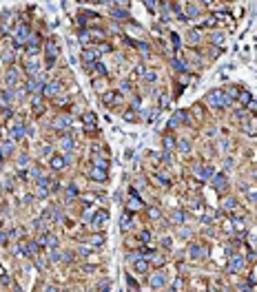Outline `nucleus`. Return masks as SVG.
Masks as SVG:
<instances>
[{
  "instance_id": "nucleus-1",
  "label": "nucleus",
  "mask_w": 257,
  "mask_h": 292,
  "mask_svg": "<svg viewBox=\"0 0 257 292\" xmlns=\"http://www.w3.org/2000/svg\"><path fill=\"white\" fill-rule=\"evenodd\" d=\"M206 100H209L211 106H215V109H224V106H228L230 102H233V97H230L226 91L217 89V91H211V93L206 95Z\"/></svg>"
},
{
  "instance_id": "nucleus-2",
  "label": "nucleus",
  "mask_w": 257,
  "mask_h": 292,
  "mask_svg": "<svg viewBox=\"0 0 257 292\" xmlns=\"http://www.w3.org/2000/svg\"><path fill=\"white\" fill-rule=\"evenodd\" d=\"M27 38H29V27H27V24H20L18 31H16V46H18V44H22Z\"/></svg>"
},
{
  "instance_id": "nucleus-3",
  "label": "nucleus",
  "mask_w": 257,
  "mask_h": 292,
  "mask_svg": "<svg viewBox=\"0 0 257 292\" xmlns=\"http://www.w3.org/2000/svg\"><path fill=\"white\" fill-rule=\"evenodd\" d=\"M213 186H215V190H226L228 188V179H226V175H215L213 177Z\"/></svg>"
},
{
  "instance_id": "nucleus-4",
  "label": "nucleus",
  "mask_w": 257,
  "mask_h": 292,
  "mask_svg": "<svg viewBox=\"0 0 257 292\" xmlns=\"http://www.w3.org/2000/svg\"><path fill=\"white\" fill-rule=\"evenodd\" d=\"M109 219V212L107 210H98L95 215H93V226L95 228H100V226H104V221Z\"/></svg>"
},
{
  "instance_id": "nucleus-5",
  "label": "nucleus",
  "mask_w": 257,
  "mask_h": 292,
  "mask_svg": "<svg viewBox=\"0 0 257 292\" xmlns=\"http://www.w3.org/2000/svg\"><path fill=\"white\" fill-rule=\"evenodd\" d=\"M166 283V275L164 272H155V275H153V279H151V285L153 288H162Z\"/></svg>"
},
{
  "instance_id": "nucleus-6",
  "label": "nucleus",
  "mask_w": 257,
  "mask_h": 292,
  "mask_svg": "<svg viewBox=\"0 0 257 292\" xmlns=\"http://www.w3.org/2000/svg\"><path fill=\"white\" fill-rule=\"evenodd\" d=\"M239 268H242V257L235 255L233 259H230V263H228V272H235V270H239Z\"/></svg>"
},
{
  "instance_id": "nucleus-7",
  "label": "nucleus",
  "mask_w": 257,
  "mask_h": 292,
  "mask_svg": "<svg viewBox=\"0 0 257 292\" xmlns=\"http://www.w3.org/2000/svg\"><path fill=\"white\" fill-rule=\"evenodd\" d=\"M128 195H131V208L133 210H138V208H142V202H140V197H138V192L131 188V190H128Z\"/></svg>"
},
{
  "instance_id": "nucleus-8",
  "label": "nucleus",
  "mask_w": 257,
  "mask_h": 292,
  "mask_svg": "<svg viewBox=\"0 0 257 292\" xmlns=\"http://www.w3.org/2000/svg\"><path fill=\"white\" fill-rule=\"evenodd\" d=\"M91 177H93L95 182H104V179H107V173H104L102 168H93V170H91Z\"/></svg>"
},
{
  "instance_id": "nucleus-9",
  "label": "nucleus",
  "mask_w": 257,
  "mask_h": 292,
  "mask_svg": "<svg viewBox=\"0 0 257 292\" xmlns=\"http://www.w3.org/2000/svg\"><path fill=\"white\" fill-rule=\"evenodd\" d=\"M67 159H69V157H53V159H51V168H56V170H60V168H64V164H67Z\"/></svg>"
},
{
  "instance_id": "nucleus-10",
  "label": "nucleus",
  "mask_w": 257,
  "mask_h": 292,
  "mask_svg": "<svg viewBox=\"0 0 257 292\" xmlns=\"http://www.w3.org/2000/svg\"><path fill=\"white\" fill-rule=\"evenodd\" d=\"M184 119H186V113H184V111H177V113L173 115V119L169 122V124H171V126H177L179 122H184Z\"/></svg>"
},
{
  "instance_id": "nucleus-11",
  "label": "nucleus",
  "mask_w": 257,
  "mask_h": 292,
  "mask_svg": "<svg viewBox=\"0 0 257 292\" xmlns=\"http://www.w3.org/2000/svg\"><path fill=\"white\" fill-rule=\"evenodd\" d=\"M58 91H60V84H58V82H49L47 89H44L47 95H58Z\"/></svg>"
},
{
  "instance_id": "nucleus-12",
  "label": "nucleus",
  "mask_w": 257,
  "mask_h": 292,
  "mask_svg": "<svg viewBox=\"0 0 257 292\" xmlns=\"http://www.w3.org/2000/svg\"><path fill=\"white\" fill-rule=\"evenodd\" d=\"M82 58H84L87 62L95 60V58H98V49H84V53H82Z\"/></svg>"
},
{
  "instance_id": "nucleus-13",
  "label": "nucleus",
  "mask_w": 257,
  "mask_h": 292,
  "mask_svg": "<svg viewBox=\"0 0 257 292\" xmlns=\"http://www.w3.org/2000/svg\"><path fill=\"white\" fill-rule=\"evenodd\" d=\"M16 80H18V71H16V69H9V71H7V84L13 86Z\"/></svg>"
},
{
  "instance_id": "nucleus-14",
  "label": "nucleus",
  "mask_w": 257,
  "mask_h": 292,
  "mask_svg": "<svg viewBox=\"0 0 257 292\" xmlns=\"http://www.w3.org/2000/svg\"><path fill=\"white\" fill-rule=\"evenodd\" d=\"M120 228H122V230H131V228H133V221H131V217H128V215H122Z\"/></svg>"
},
{
  "instance_id": "nucleus-15",
  "label": "nucleus",
  "mask_w": 257,
  "mask_h": 292,
  "mask_svg": "<svg viewBox=\"0 0 257 292\" xmlns=\"http://www.w3.org/2000/svg\"><path fill=\"white\" fill-rule=\"evenodd\" d=\"M111 16L118 18V20H126L128 18V11H124V9H111Z\"/></svg>"
},
{
  "instance_id": "nucleus-16",
  "label": "nucleus",
  "mask_w": 257,
  "mask_h": 292,
  "mask_svg": "<svg viewBox=\"0 0 257 292\" xmlns=\"http://www.w3.org/2000/svg\"><path fill=\"white\" fill-rule=\"evenodd\" d=\"M40 243H44V246H51V248H53L56 243H58V239H56L53 235H47V237H42V239H40Z\"/></svg>"
},
{
  "instance_id": "nucleus-17",
  "label": "nucleus",
  "mask_w": 257,
  "mask_h": 292,
  "mask_svg": "<svg viewBox=\"0 0 257 292\" xmlns=\"http://www.w3.org/2000/svg\"><path fill=\"white\" fill-rule=\"evenodd\" d=\"M11 135H13L16 139H20V137L24 135V126H22V124H16V126L11 129Z\"/></svg>"
},
{
  "instance_id": "nucleus-18",
  "label": "nucleus",
  "mask_w": 257,
  "mask_h": 292,
  "mask_svg": "<svg viewBox=\"0 0 257 292\" xmlns=\"http://www.w3.org/2000/svg\"><path fill=\"white\" fill-rule=\"evenodd\" d=\"M211 170H213V168H197V173H195V175H197V177H202V179H206V177H211Z\"/></svg>"
},
{
  "instance_id": "nucleus-19",
  "label": "nucleus",
  "mask_w": 257,
  "mask_h": 292,
  "mask_svg": "<svg viewBox=\"0 0 257 292\" xmlns=\"http://www.w3.org/2000/svg\"><path fill=\"white\" fill-rule=\"evenodd\" d=\"M250 100H253V97H250L248 91H239V102H242V104H248Z\"/></svg>"
},
{
  "instance_id": "nucleus-20",
  "label": "nucleus",
  "mask_w": 257,
  "mask_h": 292,
  "mask_svg": "<svg viewBox=\"0 0 257 292\" xmlns=\"http://www.w3.org/2000/svg\"><path fill=\"white\" fill-rule=\"evenodd\" d=\"M146 268H149V263H146L144 259L135 261V270H138V272H146Z\"/></svg>"
},
{
  "instance_id": "nucleus-21",
  "label": "nucleus",
  "mask_w": 257,
  "mask_h": 292,
  "mask_svg": "<svg viewBox=\"0 0 257 292\" xmlns=\"http://www.w3.org/2000/svg\"><path fill=\"white\" fill-rule=\"evenodd\" d=\"M191 255H193V257H204V255H206V250H204V248H197V246H193V248H191Z\"/></svg>"
},
{
  "instance_id": "nucleus-22",
  "label": "nucleus",
  "mask_w": 257,
  "mask_h": 292,
  "mask_svg": "<svg viewBox=\"0 0 257 292\" xmlns=\"http://www.w3.org/2000/svg\"><path fill=\"white\" fill-rule=\"evenodd\" d=\"M173 66H175L177 71H186V62H184V60H175Z\"/></svg>"
},
{
  "instance_id": "nucleus-23",
  "label": "nucleus",
  "mask_w": 257,
  "mask_h": 292,
  "mask_svg": "<svg viewBox=\"0 0 257 292\" xmlns=\"http://www.w3.org/2000/svg\"><path fill=\"white\" fill-rule=\"evenodd\" d=\"M93 164H95V166H98V168H102V170H104V168H107V166H109V164H107V162H104V159H100V157H95V159H93Z\"/></svg>"
},
{
  "instance_id": "nucleus-24",
  "label": "nucleus",
  "mask_w": 257,
  "mask_h": 292,
  "mask_svg": "<svg viewBox=\"0 0 257 292\" xmlns=\"http://www.w3.org/2000/svg\"><path fill=\"white\" fill-rule=\"evenodd\" d=\"M38 71V62H27V73H36Z\"/></svg>"
},
{
  "instance_id": "nucleus-25",
  "label": "nucleus",
  "mask_w": 257,
  "mask_h": 292,
  "mask_svg": "<svg viewBox=\"0 0 257 292\" xmlns=\"http://www.w3.org/2000/svg\"><path fill=\"white\" fill-rule=\"evenodd\" d=\"M235 206H237V204H235V199H226V202H224V208H226V210H233Z\"/></svg>"
},
{
  "instance_id": "nucleus-26",
  "label": "nucleus",
  "mask_w": 257,
  "mask_h": 292,
  "mask_svg": "<svg viewBox=\"0 0 257 292\" xmlns=\"http://www.w3.org/2000/svg\"><path fill=\"white\" fill-rule=\"evenodd\" d=\"M126 285L131 288V292H138V283H135L133 279H128V277H126Z\"/></svg>"
},
{
  "instance_id": "nucleus-27",
  "label": "nucleus",
  "mask_w": 257,
  "mask_h": 292,
  "mask_svg": "<svg viewBox=\"0 0 257 292\" xmlns=\"http://www.w3.org/2000/svg\"><path fill=\"white\" fill-rule=\"evenodd\" d=\"M62 146H64V148H73V139L71 137H64L62 139Z\"/></svg>"
},
{
  "instance_id": "nucleus-28",
  "label": "nucleus",
  "mask_w": 257,
  "mask_h": 292,
  "mask_svg": "<svg viewBox=\"0 0 257 292\" xmlns=\"http://www.w3.org/2000/svg\"><path fill=\"white\" fill-rule=\"evenodd\" d=\"M118 97H120L118 93H109V95L104 97V100H107V102H118Z\"/></svg>"
},
{
  "instance_id": "nucleus-29",
  "label": "nucleus",
  "mask_w": 257,
  "mask_h": 292,
  "mask_svg": "<svg viewBox=\"0 0 257 292\" xmlns=\"http://www.w3.org/2000/svg\"><path fill=\"white\" fill-rule=\"evenodd\" d=\"M149 217H153V219L160 217V208H149Z\"/></svg>"
},
{
  "instance_id": "nucleus-30",
  "label": "nucleus",
  "mask_w": 257,
  "mask_h": 292,
  "mask_svg": "<svg viewBox=\"0 0 257 292\" xmlns=\"http://www.w3.org/2000/svg\"><path fill=\"white\" fill-rule=\"evenodd\" d=\"M11 97H13L11 91H3V100H5V102H11Z\"/></svg>"
},
{
  "instance_id": "nucleus-31",
  "label": "nucleus",
  "mask_w": 257,
  "mask_h": 292,
  "mask_svg": "<svg viewBox=\"0 0 257 292\" xmlns=\"http://www.w3.org/2000/svg\"><path fill=\"white\" fill-rule=\"evenodd\" d=\"M144 80L153 82V80H155V73H153V71H146V73H144Z\"/></svg>"
},
{
  "instance_id": "nucleus-32",
  "label": "nucleus",
  "mask_w": 257,
  "mask_h": 292,
  "mask_svg": "<svg viewBox=\"0 0 257 292\" xmlns=\"http://www.w3.org/2000/svg\"><path fill=\"white\" fill-rule=\"evenodd\" d=\"M197 5H189V16H197Z\"/></svg>"
},
{
  "instance_id": "nucleus-33",
  "label": "nucleus",
  "mask_w": 257,
  "mask_h": 292,
  "mask_svg": "<svg viewBox=\"0 0 257 292\" xmlns=\"http://www.w3.org/2000/svg\"><path fill=\"white\" fill-rule=\"evenodd\" d=\"M246 106H248V111H250V113H257V102H253V100H250Z\"/></svg>"
},
{
  "instance_id": "nucleus-34",
  "label": "nucleus",
  "mask_w": 257,
  "mask_h": 292,
  "mask_svg": "<svg viewBox=\"0 0 257 292\" xmlns=\"http://www.w3.org/2000/svg\"><path fill=\"white\" fill-rule=\"evenodd\" d=\"M173 219H175V221H184V215L177 210V212H173Z\"/></svg>"
},
{
  "instance_id": "nucleus-35",
  "label": "nucleus",
  "mask_w": 257,
  "mask_h": 292,
  "mask_svg": "<svg viewBox=\"0 0 257 292\" xmlns=\"http://www.w3.org/2000/svg\"><path fill=\"white\" fill-rule=\"evenodd\" d=\"M89 36H91L89 31H84V29L80 31V40H82V42H87V40H89Z\"/></svg>"
},
{
  "instance_id": "nucleus-36",
  "label": "nucleus",
  "mask_w": 257,
  "mask_h": 292,
  "mask_svg": "<svg viewBox=\"0 0 257 292\" xmlns=\"http://www.w3.org/2000/svg\"><path fill=\"white\" fill-rule=\"evenodd\" d=\"M11 148H13V142H5L3 144V151H11Z\"/></svg>"
},
{
  "instance_id": "nucleus-37",
  "label": "nucleus",
  "mask_w": 257,
  "mask_h": 292,
  "mask_svg": "<svg viewBox=\"0 0 257 292\" xmlns=\"http://www.w3.org/2000/svg\"><path fill=\"white\" fill-rule=\"evenodd\" d=\"M179 148H182V151H189L191 144H189V142H179Z\"/></svg>"
},
{
  "instance_id": "nucleus-38",
  "label": "nucleus",
  "mask_w": 257,
  "mask_h": 292,
  "mask_svg": "<svg viewBox=\"0 0 257 292\" xmlns=\"http://www.w3.org/2000/svg\"><path fill=\"white\" fill-rule=\"evenodd\" d=\"M73 195H78V188H75V186H69V197H73Z\"/></svg>"
},
{
  "instance_id": "nucleus-39",
  "label": "nucleus",
  "mask_w": 257,
  "mask_h": 292,
  "mask_svg": "<svg viewBox=\"0 0 257 292\" xmlns=\"http://www.w3.org/2000/svg\"><path fill=\"white\" fill-rule=\"evenodd\" d=\"M149 239H151V232L144 230V232H142V241H149Z\"/></svg>"
},
{
  "instance_id": "nucleus-40",
  "label": "nucleus",
  "mask_w": 257,
  "mask_h": 292,
  "mask_svg": "<svg viewBox=\"0 0 257 292\" xmlns=\"http://www.w3.org/2000/svg\"><path fill=\"white\" fill-rule=\"evenodd\" d=\"M91 243H95V246H100V243H102V237H93V239H91Z\"/></svg>"
}]
</instances>
